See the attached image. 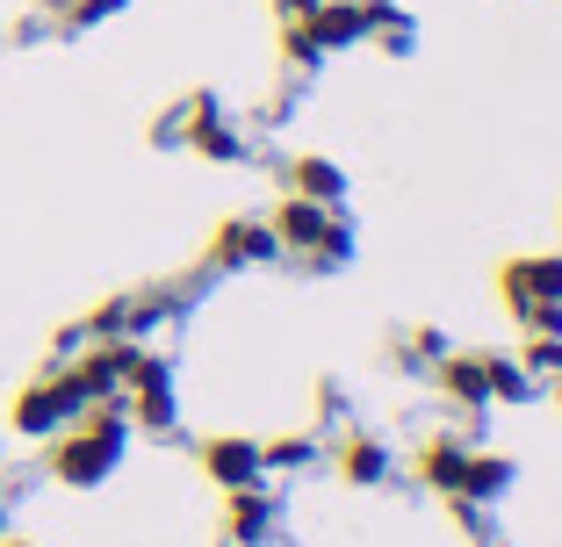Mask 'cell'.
I'll return each instance as SVG.
<instances>
[{
    "label": "cell",
    "mask_w": 562,
    "mask_h": 547,
    "mask_svg": "<svg viewBox=\"0 0 562 547\" xmlns=\"http://www.w3.org/2000/svg\"><path fill=\"white\" fill-rule=\"evenodd\" d=\"M519 367H527L533 381H562V339H527Z\"/></svg>",
    "instance_id": "ffe728a7"
},
{
    "label": "cell",
    "mask_w": 562,
    "mask_h": 547,
    "mask_svg": "<svg viewBox=\"0 0 562 547\" xmlns=\"http://www.w3.org/2000/svg\"><path fill=\"white\" fill-rule=\"evenodd\" d=\"M361 22H368V36H382L390 58H412L418 50V22H412V8H397V0H361Z\"/></svg>",
    "instance_id": "5bb4252c"
},
{
    "label": "cell",
    "mask_w": 562,
    "mask_h": 547,
    "mask_svg": "<svg viewBox=\"0 0 562 547\" xmlns=\"http://www.w3.org/2000/svg\"><path fill=\"white\" fill-rule=\"evenodd\" d=\"M497 296L505 310H533V303H562V252H527V260H505L497 274Z\"/></svg>",
    "instance_id": "8992f818"
},
{
    "label": "cell",
    "mask_w": 562,
    "mask_h": 547,
    "mask_svg": "<svg viewBox=\"0 0 562 547\" xmlns=\"http://www.w3.org/2000/svg\"><path fill=\"white\" fill-rule=\"evenodd\" d=\"M274 8H281V22H289V15H311V8H325V0H274Z\"/></svg>",
    "instance_id": "603a6c76"
},
{
    "label": "cell",
    "mask_w": 562,
    "mask_h": 547,
    "mask_svg": "<svg viewBox=\"0 0 562 547\" xmlns=\"http://www.w3.org/2000/svg\"><path fill=\"white\" fill-rule=\"evenodd\" d=\"M281 58H289V66H296V72H317V66H325V50H317L311 36L296 30V22H289V30H281Z\"/></svg>",
    "instance_id": "44dd1931"
},
{
    "label": "cell",
    "mask_w": 562,
    "mask_h": 547,
    "mask_svg": "<svg viewBox=\"0 0 562 547\" xmlns=\"http://www.w3.org/2000/svg\"><path fill=\"white\" fill-rule=\"evenodd\" d=\"M432 381H440L454 403H469V411H491V375H483V353H447V361L432 367Z\"/></svg>",
    "instance_id": "4fadbf2b"
},
{
    "label": "cell",
    "mask_w": 562,
    "mask_h": 547,
    "mask_svg": "<svg viewBox=\"0 0 562 547\" xmlns=\"http://www.w3.org/2000/svg\"><path fill=\"white\" fill-rule=\"evenodd\" d=\"M339 476H347L353 490H375V482H390V447H382L375 432H347V447H339Z\"/></svg>",
    "instance_id": "9a60e30c"
},
{
    "label": "cell",
    "mask_w": 562,
    "mask_h": 547,
    "mask_svg": "<svg viewBox=\"0 0 562 547\" xmlns=\"http://www.w3.org/2000/svg\"><path fill=\"white\" fill-rule=\"evenodd\" d=\"M311 266H325V274H339V266H353V216H347V209H331L325 238L311 246Z\"/></svg>",
    "instance_id": "e0dca14e"
},
{
    "label": "cell",
    "mask_w": 562,
    "mask_h": 547,
    "mask_svg": "<svg viewBox=\"0 0 562 547\" xmlns=\"http://www.w3.org/2000/svg\"><path fill=\"white\" fill-rule=\"evenodd\" d=\"M483 375H491V403H533L541 397V381L519 361H505V353H483Z\"/></svg>",
    "instance_id": "2e32d148"
},
{
    "label": "cell",
    "mask_w": 562,
    "mask_h": 547,
    "mask_svg": "<svg viewBox=\"0 0 562 547\" xmlns=\"http://www.w3.org/2000/svg\"><path fill=\"white\" fill-rule=\"evenodd\" d=\"M289 22H296V30L311 36V44L325 50V58H331V50H353V44L368 36L361 0H325V8H311V15H289Z\"/></svg>",
    "instance_id": "ba28073f"
},
{
    "label": "cell",
    "mask_w": 562,
    "mask_h": 547,
    "mask_svg": "<svg viewBox=\"0 0 562 547\" xmlns=\"http://www.w3.org/2000/svg\"><path fill=\"white\" fill-rule=\"evenodd\" d=\"M519 482V461L513 454H469V468H462V498L454 504H497L505 490Z\"/></svg>",
    "instance_id": "7c38bea8"
},
{
    "label": "cell",
    "mask_w": 562,
    "mask_h": 547,
    "mask_svg": "<svg viewBox=\"0 0 562 547\" xmlns=\"http://www.w3.org/2000/svg\"><path fill=\"white\" fill-rule=\"evenodd\" d=\"M267 260H281V238H274L267 216H232V224H216V238H210L216 274H232V266H267Z\"/></svg>",
    "instance_id": "5b68a950"
},
{
    "label": "cell",
    "mask_w": 562,
    "mask_h": 547,
    "mask_svg": "<svg viewBox=\"0 0 562 547\" xmlns=\"http://www.w3.org/2000/svg\"><path fill=\"white\" fill-rule=\"evenodd\" d=\"M260 461H267V476H274V468H311L317 461V440H311V432H289V440L260 447Z\"/></svg>",
    "instance_id": "d6986e66"
},
{
    "label": "cell",
    "mask_w": 562,
    "mask_h": 547,
    "mask_svg": "<svg viewBox=\"0 0 562 547\" xmlns=\"http://www.w3.org/2000/svg\"><path fill=\"white\" fill-rule=\"evenodd\" d=\"M8 512H15V498H8V482H0V533H8Z\"/></svg>",
    "instance_id": "cb8c5ba5"
},
{
    "label": "cell",
    "mask_w": 562,
    "mask_h": 547,
    "mask_svg": "<svg viewBox=\"0 0 562 547\" xmlns=\"http://www.w3.org/2000/svg\"><path fill=\"white\" fill-rule=\"evenodd\" d=\"M123 454H131L123 397L116 403H87L66 432H50V440H44V468H50V482H66V490H101V482L123 468Z\"/></svg>",
    "instance_id": "6da1fadb"
},
{
    "label": "cell",
    "mask_w": 562,
    "mask_h": 547,
    "mask_svg": "<svg viewBox=\"0 0 562 547\" xmlns=\"http://www.w3.org/2000/svg\"><path fill=\"white\" fill-rule=\"evenodd\" d=\"M404 353H412V361H432V367H440V361H447V339L432 332V324H418V332L404 339Z\"/></svg>",
    "instance_id": "7402d4cb"
},
{
    "label": "cell",
    "mask_w": 562,
    "mask_h": 547,
    "mask_svg": "<svg viewBox=\"0 0 562 547\" xmlns=\"http://www.w3.org/2000/svg\"><path fill=\"white\" fill-rule=\"evenodd\" d=\"M195 461L216 490H252V482H267V461H260V440H252V432H210L195 447Z\"/></svg>",
    "instance_id": "277c9868"
},
{
    "label": "cell",
    "mask_w": 562,
    "mask_h": 547,
    "mask_svg": "<svg viewBox=\"0 0 562 547\" xmlns=\"http://www.w3.org/2000/svg\"><path fill=\"white\" fill-rule=\"evenodd\" d=\"M274 518H281V504H274L267 482H252V490H224V533H232V547L274 540Z\"/></svg>",
    "instance_id": "52a82bcc"
},
{
    "label": "cell",
    "mask_w": 562,
    "mask_h": 547,
    "mask_svg": "<svg viewBox=\"0 0 562 547\" xmlns=\"http://www.w3.org/2000/svg\"><path fill=\"white\" fill-rule=\"evenodd\" d=\"M123 8H131V0H66V8H58V22L80 36V30H101V22H116Z\"/></svg>",
    "instance_id": "ac0fdd59"
},
{
    "label": "cell",
    "mask_w": 562,
    "mask_h": 547,
    "mask_svg": "<svg viewBox=\"0 0 562 547\" xmlns=\"http://www.w3.org/2000/svg\"><path fill=\"white\" fill-rule=\"evenodd\" d=\"M72 418H80V403H72V389L58 381V367L30 375L15 389V403H8V432H15V440H36V447H44L50 432H66Z\"/></svg>",
    "instance_id": "3957f363"
},
{
    "label": "cell",
    "mask_w": 562,
    "mask_h": 547,
    "mask_svg": "<svg viewBox=\"0 0 562 547\" xmlns=\"http://www.w3.org/2000/svg\"><path fill=\"white\" fill-rule=\"evenodd\" d=\"M0 547H36V540H15V533H0Z\"/></svg>",
    "instance_id": "d4e9b609"
},
{
    "label": "cell",
    "mask_w": 562,
    "mask_h": 547,
    "mask_svg": "<svg viewBox=\"0 0 562 547\" xmlns=\"http://www.w3.org/2000/svg\"><path fill=\"white\" fill-rule=\"evenodd\" d=\"M166 145H188L195 159H210V167H246V137L232 130V116H224V101L202 87V94L181 101V116H166L159 123Z\"/></svg>",
    "instance_id": "7a4b0ae2"
},
{
    "label": "cell",
    "mask_w": 562,
    "mask_h": 547,
    "mask_svg": "<svg viewBox=\"0 0 562 547\" xmlns=\"http://www.w3.org/2000/svg\"><path fill=\"white\" fill-rule=\"evenodd\" d=\"M274 238H281V252H296V260H311V246L325 238V224H331V209L325 202H303V195H281L274 202Z\"/></svg>",
    "instance_id": "30bf717a"
},
{
    "label": "cell",
    "mask_w": 562,
    "mask_h": 547,
    "mask_svg": "<svg viewBox=\"0 0 562 547\" xmlns=\"http://www.w3.org/2000/svg\"><path fill=\"white\" fill-rule=\"evenodd\" d=\"M418 482L426 490H440V498H462V468H469V447L462 440H447V432H432L426 447H418Z\"/></svg>",
    "instance_id": "8fae6325"
},
{
    "label": "cell",
    "mask_w": 562,
    "mask_h": 547,
    "mask_svg": "<svg viewBox=\"0 0 562 547\" xmlns=\"http://www.w3.org/2000/svg\"><path fill=\"white\" fill-rule=\"evenodd\" d=\"M289 195L325 202V209H347V167L325 159V151H296V159H289Z\"/></svg>",
    "instance_id": "9c48e42d"
}]
</instances>
